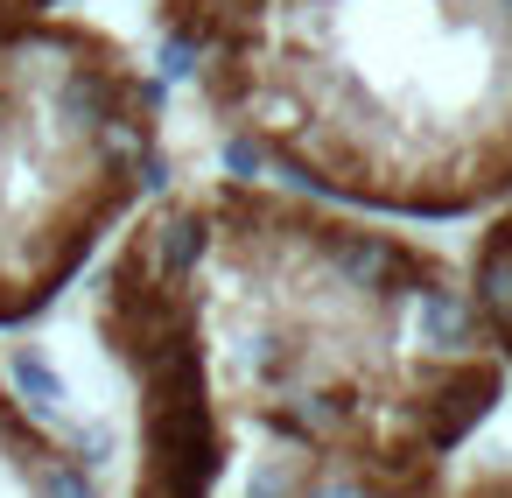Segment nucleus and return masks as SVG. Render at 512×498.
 Returning a JSON list of instances; mask_svg holds the SVG:
<instances>
[{
  "mask_svg": "<svg viewBox=\"0 0 512 498\" xmlns=\"http://www.w3.org/2000/svg\"><path fill=\"white\" fill-rule=\"evenodd\" d=\"M127 386V498H449L505 400L470 274L330 197H148L92 302Z\"/></svg>",
  "mask_w": 512,
  "mask_h": 498,
  "instance_id": "nucleus-1",
  "label": "nucleus"
},
{
  "mask_svg": "<svg viewBox=\"0 0 512 498\" xmlns=\"http://www.w3.org/2000/svg\"><path fill=\"white\" fill-rule=\"evenodd\" d=\"M155 22L295 190L386 218L512 204V0H155Z\"/></svg>",
  "mask_w": 512,
  "mask_h": 498,
  "instance_id": "nucleus-2",
  "label": "nucleus"
},
{
  "mask_svg": "<svg viewBox=\"0 0 512 498\" xmlns=\"http://www.w3.org/2000/svg\"><path fill=\"white\" fill-rule=\"evenodd\" d=\"M162 92L78 15L0 22V330L43 316L155 197Z\"/></svg>",
  "mask_w": 512,
  "mask_h": 498,
  "instance_id": "nucleus-3",
  "label": "nucleus"
},
{
  "mask_svg": "<svg viewBox=\"0 0 512 498\" xmlns=\"http://www.w3.org/2000/svg\"><path fill=\"white\" fill-rule=\"evenodd\" d=\"M0 498H106L92 463L29 414L8 372H0Z\"/></svg>",
  "mask_w": 512,
  "mask_h": 498,
  "instance_id": "nucleus-4",
  "label": "nucleus"
},
{
  "mask_svg": "<svg viewBox=\"0 0 512 498\" xmlns=\"http://www.w3.org/2000/svg\"><path fill=\"white\" fill-rule=\"evenodd\" d=\"M463 274H470V295H477V309H484V323L505 351V372H512V204L491 211V225L477 232Z\"/></svg>",
  "mask_w": 512,
  "mask_h": 498,
  "instance_id": "nucleus-5",
  "label": "nucleus"
},
{
  "mask_svg": "<svg viewBox=\"0 0 512 498\" xmlns=\"http://www.w3.org/2000/svg\"><path fill=\"white\" fill-rule=\"evenodd\" d=\"M449 498H512V463H484V470H463L449 484Z\"/></svg>",
  "mask_w": 512,
  "mask_h": 498,
  "instance_id": "nucleus-6",
  "label": "nucleus"
},
{
  "mask_svg": "<svg viewBox=\"0 0 512 498\" xmlns=\"http://www.w3.org/2000/svg\"><path fill=\"white\" fill-rule=\"evenodd\" d=\"M64 0H0V22H22V15H50Z\"/></svg>",
  "mask_w": 512,
  "mask_h": 498,
  "instance_id": "nucleus-7",
  "label": "nucleus"
}]
</instances>
